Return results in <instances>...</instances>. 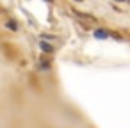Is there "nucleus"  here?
I'll use <instances>...</instances> for the list:
<instances>
[{"instance_id":"nucleus-1","label":"nucleus","mask_w":130,"mask_h":128,"mask_svg":"<svg viewBox=\"0 0 130 128\" xmlns=\"http://www.w3.org/2000/svg\"><path fill=\"white\" fill-rule=\"evenodd\" d=\"M77 20H78L80 23H84L86 27H87V25H96V20L91 18V16H87V14H86V16H84V14H77Z\"/></svg>"},{"instance_id":"nucleus-2","label":"nucleus","mask_w":130,"mask_h":128,"mask_svg":"<svg viewBox=\"0 0 130 128\" xmlns=\"http://www.w3.org/2000/svg\"><path fill=\"white\" fill-rule=\"evenodd\" d=\"M39 46H41V50H43L45 53H52V52H54V46H52V45H48L46 41H41V43H39Z\"/></svg>"},{"instance_id":"nucleus-3","label":"nucleus","mask_w":130,"mask_h":128,"mask_svg":"<svg viewBox=\"0 0 130 128\" xmlns=\"http://www.w3.org/2000/svg\"><path fill=\"white\" fill-rule=\"evenodd\" d=\"M109 36H110V34L105 32V30H102V29H100V30H94V38H98V39H105V38H109Z\"/></svg>"},{"instance_id":"nucleus-4","label":"nucleus","mask_w":130,"mask_h":128,"mask_svg":"<svg viewBox=\"0 0 130 128\" xmlns=\"http://www.w3.org/2000/svg\"><path fill=\"white\" fill-rule=\"evenodd\" d=\"M41 68H45V69H48V68H50V61H46V59L43 61V59H41Z\"/></svg>"},{"instance_id":"nucleus-5","label":"nucleus","mask_w":130,"mask_h":128,"mask_svg":"<svg viewBox=\"0 0 130 128\" xmlns=\"http://www.w3.org/2000/svg\"><path fill=\"white\" fill-rule=\"evenodd\" d=\"M7 27H9L11 30H16V23H13V22H7Z\"/></svg>"}]
</instances>
